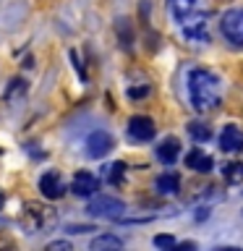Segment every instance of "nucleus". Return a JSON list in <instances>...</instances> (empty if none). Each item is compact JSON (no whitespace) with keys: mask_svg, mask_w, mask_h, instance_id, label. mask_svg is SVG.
I'll use <instances>...</instances> for the list:
<instances>
[{"mask_svg":"<svg viewBox=\"0 0 243 251\" xmlns=\"http://www.w3.org/2000/svg\"><path fill=\"white\" fill-rule=\"evenodd\" d=\"M219 76L209 68H191L188 71V97H191L194 110L207 113L219 105Z\"/></svg>","mask_w":243,"mask_h":251,"instance_id":"obj_1","label":"nucleus"},{"mask_svg":"<svg viewBox=\"0 0 243 251\" xmlns=\"http://www.w3.org/2000/svg\"><path fill=\"white\" fill-rule=\"evenodd\" d=\"M58 223V212L52 207H47L42 201H26L21 212V225L29 233H39V230H50Z\"/></svg>","mask_w":243,"mask_h":251,"instance_id":"obj_2","label":"nucleus"},{"mask_svg":"<svg viewBox=\"0 0 243 251\" xmlns=\"http://www.w3.org/2000/svg\"><path fill=\"white\" fill-rule=\"evenodd\" d=\"M86 212L92 217H99V220H121L125 212V204L118 196H94L86 204Z\"/></svg>","mask_w":243,"mask_h":251,"instance_id":"obj_3","label":"nucleus"},{"mask_svg":"<svg viewBox=\"0 0 243 251\" xmlns=\"http://www.w3.org/2000/svg\"><path fill=\"white\" fill-rule=\"evenodd\" d=\"M219 31L230 45L243 47V8H230L219 19Z\"/></svg>","mask_w":243,"mask_h":251,"instance_id":"obj_4","label":"nucleus"},{"mask_svg":"<svg viewBox=\"0 0 243 251\" xmlns=\"http://www.w3.org/2000/svg\"><path fill=\"white\" fill-rule=\"evenodd\" d=\"M113 147H115V139L110 136L107 131H94V133H89V139H86V154L94 157V160L110 154Z\"/></svg>","mask_w":243,"mask_h":251,"instance_id":"obj_5","label":"nucleus"},{"mask_svg":"<svg viewBox=\"0 0 243 251\" xmlns=\"http://www.w3.org/2000/svg\"><path fill=\"white\" fill-rule=\"evenodd\" d=\"M154 133H157V126H154L152 118H146V115H133L131 121H128V136H131L133 141H152Z\"/></svg>","mask_w":243,"mask_h":251,"instance_id":"obj_6","label":"nucleus"},{"mask_svg":"<svg viewBox=\"0 0 243 251\" xmlns=\"http://www.w3.org/2000/svg\"><path fill=\"white\" fill-rule=\"evenodd\" d=\"M219 149L222 152H241L243 149V128L235 123H227L219 133Z\"/></svg>","mask_w":243,"mask_h":251,"instance_id":"obj_7","label":"nucleus"},{"mask_svg":"<svg viewBox=\"0 0 243 251\" xmlns=\"http://www.w3.org/2000/svg\"><path fill=\"white\" fill-rule=\"evenodd\" d=\"M97 188H99V180L92 176V173H76L73 180H71V191H73L76 196H81V199H86V196H94L97 194Z\"/></svg>","mask_w":243,"mask_h":251,"instance_id":"obj_8","label":"nucleus"},{"mask_svg":"<svg viewBox=\"0 0 243 251\" xmlns=\"http://www.w3.org/2000/svg\"><path fill=\"white\" fill-rule=\"evenodd\" d=\"M39 191H42L47 199H60L63 194H66V183H63L60 173L55 170H47L42 178H39Z\"/></svg>","mask_w":243,"mask_h":251,"instance_id":"obj_9","label":"nucleus"},{"mask_svg":"<svg viewBox=\"0 0 243 251\" xmlns=\"http://www.w3.org/2000/svg\"><path fill=\"white\" fill-rule=\"evenodd\" d=\"M180 24H183V37L188 42H201V45L209 42V29L204 19H191V21H180Z\"/></svg>","mask_w":243,"mask_h":251,"instance_id":"obj_10","label":"nucleus"},{"mask_svg":"<svg viewBox=\"0 0 243 251\" xmlns=\"http://www.w3.org/2000/svg\"><path fill=\"white\" fill-rule=\"evenodd\" d=\"M178 154H180V141L175 136L162 139L160 147H157V160L165 162V165H172V162L178 160Z\"/></svg>","mask_w":243,"mask_h":251,"instance_id":"obj_11","label":"nucleus"},{"mask_svg":"<svg viewBox=\"0 0 243 251\" xmlns=\"http://www.w3.org/2000/svg\"><path fill=\"white\" fill-rule=\"evenodd\" d=\"M186 165L196 173H209L212 168H215V162H212L209 154H204L201 149H191V152L186 154Z\"/></svg>","mask_w":243,"mask_h":251,"instance_id":"obj_12","label":"nucleus"},{"mask_svg":"<svg viewBox=\"0 0 243 251\" xmlns=\"http://www.w3.org/2000/svg\"><path fill=\"white\" fill-rule=\"evenodd\" d=\"M168 8H170L172 19L180 24V21H186L188 16L196 11V0H168Z\"/></svg>","mask_w":243,"mask_h":251,"instance_id":"obj_13","label":"nucleus"},{"mask_svg":"<svg viewBox=\"0 0 243 251\" xmlns=\"http://www.w3.org/2000/svg\"><path fill=\"white\" fill-rule=\"evenodd\" d=\"M154 188H157V194H175L180 188L178 173H162V176L154 180Z\"/></svg>","mask_w":243,"mask_h":251,"instance_id":"obj_14","label":"nucleus"},{"mask_svg":"<svg viewBox=\"0 0 243 251\" xmlns=\"http://www.w3.org/2000/svg\"><path fill=\"white\" fill-rule=\"evenodd\" d=\"M121 246H123V241L118 238V235H110V233L97 235V238L92 241V251H99V249H121Z\"/></svg>","mask_w":243,"mask_h":251,"instance_id":"obj_15","label":"nucleus"},{"mask_svg":"<svg viewBox=\"0 0 243 251\" xmlns=\"http://www.w3.org/2000/svg\"><path fill=\"white\" fill-rule=\"evenodd\" d=\"M115 31H118L121 45H123V47H131V42H133V29H131L128 19H118V21H115Z\"/></svg>","mask_w":243,"mask_h":251,"instance_id":"obj_16","label":"nucleus"},{"mask_svg":"<svg viewBox=\"0 0 243 251\" xmlns=\"http://www.w3.org/2000/svg\"><path fill=\"white\" fill-rule=\"evenodd\" d=\"M102 173H105L107 183H121L123 176H125V162H113V165H107Z\"/></svg>","mask_w":243,"mask_h":251,"instance_id":"obj_17","label":"nucleus"},{"mask_svg":"<svg viewBox=\"0 0 243 251\" xmlns=\"http://www.w3.org/2000/svg\"><path fill=\"white\" fill-rule=\"evenodd\" d=\"M188 133H191L194 141H207L212 136V128L201 121H194V123H188Z\"/></svg>","mask_w":243,"mask_h":251,"instance_id":"obj_18","label":"nucleus"},{"mask_svg":"<svg viewBox=\"0 0 243 251\" xmlns=\"http://www.w3.org/2000/svg\"><path fill=\"white\" fill-rule=\"evenodd\" d=\"M24 94H26V81H24V78H13L5 89V100L13 102L16 97H24Z\"/></svg>","mask_w":243,"mask_h":251,"instance_id":"obj_19","label":"nucleus"},{"mask_svg":"<svg viewBox=\"0 0 243 251\" xmlns=\"http://www.w3.org/2000/svg\"><path fill=\"white\" fill-rule=\"evenodd\" d=\"M225 178L230 180V183H243V162H230L222 168Z\"/></svg>","mask_w":243,"mask_h":251,"instance_id":"obj_20","label":"nucleus"},{"mask_svg":"<svg viewBox=\"0 0 243 251\" xmlns=\"http://www.w3.org/2000/svg\"><path fill=\"white\" fill-rule=\"evenodd\" d=\"M152 243H154L157 249H175L178 246V241L172 238V235H154Z\"/></svg>","mask_w":243,"mask_h":251,"instance_id":"obj_21","label":"nucleus"},{"mask_svg":"<svg viewBox=\"0 0 243 251\" xmlns=\"http://www.w3.org/2000/svg\"><path fill=\"white\" fill-rule=\"evenodd\" d=\"M146 94H149V86H131V89H128V97H131V100L146 97Z\"/></svg>","mask_w":243,"mask_h":251,"instance_id":"obj_22","label":"nucleus"},{"mask_svg":"<svg viewBox=\"0 0 243 251\" xmlns=\"http://www.w3.org/2000/svg\"><path fill=\"white\" fill-rule=\"evenodd\" d=\"M47 249H50V251H68L71 243L68 241H52V243H47Z\"/></svg>","mask_w":243,"mask_h":251,"instance_id":"obj_23","label":"nucleus"},{"mask_svg":"<svg viewBox=\"0 0 243 251\" xmlns=\"http://www.w3.org/2000/svg\"><path fill=\"white\" fill-rule=\"evenodd\" d=\"M66 230L68 233H89V230H94V227L92 225H68Z\"/></svg>","mask_w":243,"mask_h":251,"instance_id":"obj_24","label":"nucleus"},{"mask_svg":"<svg viewBox=\"0 0 243 251\" xmlns=\"http://www.w3.org/2000/svg\"><path fill=\"white\" fill-rule=\"evenodd\" d=\"M209 217V209L207 207H201L199 212H196V223H201V220H207Z\"/></svg>","mask_w":243,"mask_h":251,"instance_id":"obj_25","label":"nucleus"},{"mask_svg":"<svg viewBox=\"0 0 243 251\" xmlns=\"http://www.w3.org/2000/svg\"><path fill=\"white\" fill-rule=\"evenodd\" d=\"M3 201H5V196H3V194H0V209H3Z\"/></svg>","mask_w":243,"mask_h":251,"instance_id":"obj_26","label":"nucleus"}]
</instances>
